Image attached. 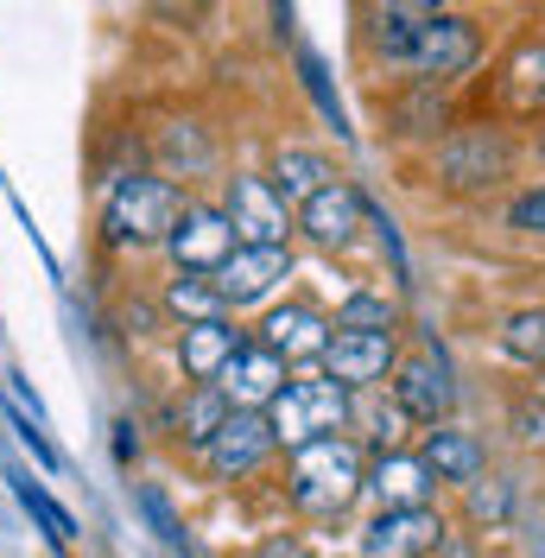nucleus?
I'll return each instance as SVG.
<instances>
[{
  "mask_svg": "<svg viewBox=\"0 0 545 558\" xmlns=\"http://www.w3.org/2000/svg\"><path fill=\"white\" fill-rule=\"evenodd\" d=\"M267 418H272V438L279 445H311V438H330L342 418H349V387L342 381H292L279 400L267 407Z\"/></svg>",
  "mask_w": 545,
  "mask_h": 558,
  "instance_id": "4",
  "label": "nucleus"
},
{
  "mask_svg": "<svg viewBox=\"0 0 545 558\" xmlns=\"http://www.w3.org/2000/svg\"><path fill=\"white\" fill-rule=\"evenodd\" d=\"M324 184H330V159H324V153H311V146H286V153L272 159V191H279L286 204L305 209Z\"/></svg>",
  "mask_w": 545,
  "mask_h": 558,
  "instance_id": "18",
  "label": "nucleus"
},
{
  "mask_svg": "<svg viewBox=\"0 0 545 558\" xmlns=\"http://www.w3.org/2000/svg\"><path fill=\"white\" fill-rule=\"evenodd\" d=\"M375 58H387L393 70H412V76H457V70L476 64L482 38L470 20L457 13H432V20H380L375 26Z\"/></svg>",
  "mask_w": 545,
  "mask_h": 558,
  "instance_id": "1",
  "label": "nucleus"
},
{
  "mask_svg": "<svg viewBox=\"0 0 545 558\" xmlns=\"http://www.w3.org/2000/svg\"><path fill=\"white\" fill-rule=\"evenodd\" d=\"M324 375L342 387H375L393 368V330H337L324 343Z\"/></svg>",
  "mask_w": 545,
  "mask_h": 558,
  "instance_id": "11",
  "label": "nucleus"
},
{
  "mask_svg": "<svg viewBox=\"0 0 545 558\" xmlns=\"http://www.w3.org/2000/svg\"><path fill=\"white\" fill-rule=\"evenodd\" d=\"M272 445H279V438H272V418L267 413H241L235 407V413L222 418V432L204 445V463L222 476V483H241V476H254V470L272 457Z\"/></svg>",
  "mask_w": 545,
  "mask_h": 558,
  "instance_id": "8",
  "label": "nucleus"
},
{
  "mask_svg": "<svg viewBox=\"0 0 545 558\" xmlns=\"http://www.w3.org/2000/svg\"><path fill=\"white\" fill-rule=\"evenodd\" d=\"M166 305L184 317V324H209V317H222V305H229V299H222L216 274H178L166 286Z\"/></svg>",
  "mask_w": 545,
  "mask_h": 558,
  "instance_id": "19",
  "label": "nucleus"
},
{
  "mask_svg": "<svg viewBox=\"0 0 545 558\" xmlns=\"http://www.w3.org/2000/svg\"><path fill=\"white\" fill-rule=\"evenodd\" d=\"M216 387H222V400L241 407V413H267L272 400L292 387V381H286V355H272L267 343H247L235 362L216 375Z\"/></svg>",
  "mask_w": 545,
  "mask_h": 558,
  "instance_id": "10",
  "label": "nucleus"
},
{
  "mask_svg": "<svg viewBox=\"0 0 545 558\" xmlns=\"http://www.w3.org/2000/svg\"><path fill=\"white\" fill-rule=\"evenodd\" d=\"M229 222H235L241 247H286L292 235V216H286V197L272 191V178H229Z\"/></svg>",
  "mask_w": 545,
  "mask_h": 558,
  "instance_id": "7",
  "label": "nucleus"
},
{
  "mask_svg": "<svg viewBox=\"0 0 545 558\" xmlns=\"http://www.w3.org/2000/svg\"><path fill=\"white\" fill-rule=\"evenodd\" d=\"M393 324H400V312H393V299H380V292H355L337 312V330H393Z\"/></svg>",
  "mask_w": 545,
  "mask_h": 558,
  "instance_id": "23",
  "label": "nucleus"
},
{
  "mask_svg": "<svg viewBox=\"0 0 545 558\" xmlns=\"http://www.w3.org/2000/svg\"><path fill=\"white\" fill-rule=\"evenodd\" d=\"M184 197H178V184L166 178H121L114 191H108V209H102V235L114 247H153V242H171V229H178V216H184Z\"/></svg>",
  "mask_w": 545,
  "mask_h": 558,
  "instance_id": "3",
  "label": "nucleus"
},
{
  "mask_svg": "<svg viewBox=\"0 0 545 558\" xmlns=\"http://www.w3.org/2000/svg\"><path fill=\"white\" fill-rule=\"evenodd\" d=\"M362 222H368V197H362L355 184H342V178H330V184L299 209V229H305L317 247H342Z\"/></svg>",
  "mask_w": 545,
  "mask_h": 558,
  "instance_id": "12",
  "label": "nucleus"
},
{
  "mask_svg": "<svg viewBox=\"0 0 545 558\" xmlns=\"http://www.w3.org/2000/svg\"><path fill=\"white\" fill-rule=\"evenodd\" d=\"M482 445L470 438V432H457V425H438L432 438H425V470L438 476V483H463V488H476L482 483Z\"/></svg>",
  "mask_w": 545,
  "mask_h": 558,
  "instance_id": "17",
  "label": "nucleus"
},
{
  "mask_svg": "<svg viewBox=\"0 0 545 558\" xmlns=\"http://www.w3.org/2000/svg\"><path fill=\"white\" fill-rule=\"evenodd\" d=\"M299 70H305V89L317 96V108L337 121V134H349V121H342V102H337V89H330V76H324V64H317V51H299Z\"/></svg>",
  "mask_w": 545,
  "mask_h": 558,
  "instance_id": "25",
  "label": "nucleus"
},
{
  "mask_svg": "<svg viewBox=\"0 0 545 558\" xmlns=\"http://www.w3.org/2000/svg\"><path fill=\"white\" fill-rule=\"evenodd\" d=\"M229 413H235V407L222 400V387H216V381H197V393L184 400V418H178V432H184V438L204 451L209 438L222 432V418H229Z\"/></svg>",
  "mask_w": 545,
  "mask_h": 558,
  "instance_id": "20",
  "label": "nucleus"
},
{
  "mask_svg": "<svg viewBox=\"0 0 545 558\" xmlns=\"http://www.w3.org/2000/svg\"><path fill=\"white\" fill-rule=\"evenodd\" d=\"M241 349H247V343H241L235 324H229V317H209V324H184L178 355H184V375H191V381H216Z\"/></svg>",
  "mask_w": 545,
  "mask_h": 558,
  "instance_id": "15",
  "label": "nucleus"
},
{
  "mask_svg": "<svg viewBox=\"0 0 545 558\" xmlns=\"http://www.w3.org/2000/svg\"><path fill=\"white\" fill-rule=\"evenodd\" d=\"M393 407L407 418H419V425H444V418H450L457 387H450V362H444L432 343L393 368Z\"/></svg>",
  "mask_w": 545,
  "mask_h": 558,
  "instance_id": "6",
  "label": "nucleus"
},
{
  "mask_svg": "<svg viewBox=\"0 0 545 558\" xmlns=\"http://www.w3.org/2000/svg\"><path fill=\"white\" fill-rule=\"evenodd\" d=\"M368 488V463L362 451L349 445V438H311L292 451V501L305 508V514H342L355 495Z\"/></svg>",
  "mask_w": 545,
  "mask_h": 558,
  "instance_id": "2",
  "label": "nucleus"
},
{
  "mask_svg": "<svg viewBox=\"0 0 545 558\" xmlns=\"http://www.w3.org/2000/svg\"><path fill=\"white\" fill-rule=\"evenodd\" d=\"M261 343H267L272 355H286V362H299V355H324L330 330H324V317L311 312V305H286V312H267Z\"/></svg>",
  "mask_w": 545,
  "mask_h": 558,
  "instance_id": "16",
  "label": "nucleus"
},
{
  "mask_svg": "<svg viewBox=\"0 0 545 558\" xmlns=\"http://www.w3.org/2000/svg\"><path fill=\"white\" fill-rule=\"evenodd\" d=\"M140 508H146V521L159 526V539H166L171 553H184V558H191V539H184V526H178V514H171V501H166V495H159L153 483L140 488Z\"/></svg>",
  "mask_w": 545,
  "mask_h": 558,
  "instance_id": "24",
  "label": "nucleus"
},
{
  "mask_svg": "<svg viewBox=\"0 0 545 558\" xmlns=\"http://www.w3.org/2000/svg\"><path fill=\"white\" fill-rule=\"evenodd\" d=\"M470 508L488 521V514H501V508H508V495H501V488H470Z\"/></svg>",
  "mask_w": 545,
  "mask_h": 558,
  "instance_id": "30",
  "label": "nucleus"
},
{
  "mask_svg": "<svg viewBox=\"0 0 545 558\" xmlns=\"http://www.w3.org/2000/svg\"><path fill=\"white\" fill-rule=\"evenodd\" d=\"M166 247H171V260H178V274H222L241 254V235H235V222H229V209L191 204L178 216Z\"/></svg>",
  "mask_w": 545,
  "mask_h": 558,
  "instance_id": "5",
  "label": "nucleus"
},
{
  "mask_svg": "<svg viewBox=\"0 0 545 558\" xmlns=\"http://www.w3.org/2000/svg\"><path fill=\"white\" fill-rule=\"evenodd\" d=\"M13 432H20V445H26V451H33L38 463H45V470H58V451H51V438L38 432L33 418H13Z\"/></svg>",
  "mask_w": 545,
  "mask_h": 558,
  "instance_id": "27",
  "label": "nucleus"
},
{
  "mask_svg": "<svg viewBox=\"0 0 545 558\" xmlns=\"http://www.w3.org/2000/svg\"><path fill=\"white\" fill-rule=\"evenodd\" d=\"M13 495H20V508L45 526V539H51V546H70V539H76V521H70L64 508H58V501H51V495L26 476V470H13Z\"/></svg>",
  "mask_w": 545,
  "mask_h": 558,
  "instance_id": "21",
  "label": "nucleus"
},
{
  "mask_svg": "<svg viewBox=\"0 0 545 558\" xmlns=\"http://www.w3.org/2000/svg\"><path fill=\"white\" fill-rule=\"evenodd\" d=\"M444 546V521L432 508H380L362 526V558H425Z\"/></svg>",
  "mask_w": 545,
  "mask_h": 558,
  "instance_id": "9",
  "label": "nucleus"
},
{
  "mask_svg": "<svg viewBox=\"0 0 545 558\" xmlns=\"http://www.w3.org/2000/svg\"><path fill=\"white\" fill-rule=\"evenodd\" d=\"M286 274H292V254L286 247H241L235 260L216 274V286H222L229 305H261Z\"/></svg>",
  "mask_w": 545,
  "mask_h": 558,
  "instance_id": "13",
  "label": "nucleus"
},
{
  "mask_svg": "<svg viewBox=\"0 0 545 558\" xmlns=\"http://www.w3.org/2000/svg\"><path fill=\"white\" fill-rule=\"evenodd\" d=\"M432 483L438 476L425 470V457H407V451H380L375 470H368V495L380 508H425Z\"/></svg>",
  "mask_w": 545,
  "mask_h": 558,
  "instance_id": "14",
  "label": "nucleus"
},
{
  "mask_svg": "<svg viewBox=\"0 0 545 558\" xmlns=\"http://www.w3.org/2000/svg\"><path fill=\"white\" fill-rule=\"evenodd\" d=\"M261 558H299V546H292V539H272V546H267Z\"/></svg>",
  "mask_w": 545,
  "mask_h": 558,
  "instance_id": "32",
  "label": "nucleus"
},
{
  "mask_svg": "<svg viewBox=\"0 0 545 558\" xmlns=\"http://www.w3.org/2000/svg\"><path fill=\"white\" fill-rule=\"evenodd\" d=\"M520 83H526V89L545 102V45H533V51L520 58Z\"/></svg>",
  "mask_w": 545,
  "mask_h": 558,
  "instance_id": "28",
  "label": "nucleus"
},
{
  "mask_svg": "<svg viewBox=\"0 0 545 558\" xmlns=\"http://www.w3.org/2000/svg\"><path fill=\"white\" fill-rule=\"evenodd\" d=\"M387 7V20H432L444 0H380Z\"/></svg>",
  "mask_w": 545,
  "mask_h": 558,
  "instance_id": "29",
  "label": "nucleus"
},
{
  "mask_svg": "<svg viewBox=\"0 0 545 558\" xmlns=\"http://www.w3.org/2000/svg\"><path fill=\"white\" fill-rule=\"evenodd\" d=\"M197 7H204V0H153L159 20H171V13H197Z\"/></svg>",
  "mask_w": 545,
  "mask_h": 558,
  "instance_id": "31",
  "label": "nucleus"
},
{
  "mask_svg": "<svg viewBox=\"0 0 545 558\" xmlns=\"http://www.w3.org/2000/svg\"><path fill=\"white\" fill-rule=\"evenodd\" d=\"M508 222L520 229V235H545V184H540V191H526V197H513Z\"/></svg>",
  "mask_w": 545,
  "mask_h": 558,
  "instance_id": "26",
  "label": "nucleus"
},
{
  "mask_svg": "<svg viewBox=\"0 0 545 558\" xmlns=\"http://www.w3.org/2000/svg\"><path fill=\"white\" fill-rule=\"evenodd\" d=\"M501 349H508L513 362L545 368V305H540V312H513L508 324H501Z\"/></svg>",
  "mask_w": 545,
  "mask_h": 558,
  "instance_id": "22",
  "label": "nucleus"
}]
</instances>
